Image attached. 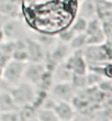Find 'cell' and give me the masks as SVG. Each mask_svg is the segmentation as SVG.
<instances>
[{"label": "cell", "instance_id": "cell-1", "mask_svg": "<svg viewBox=\"0 0 112 121\" xmlns=\"http://www.w3.org/2000/svg\"><path fill=\"white\" fill-rule=\"evenodd\" d=\"M83 55L88 65L111 62V40L98 45H87L83 48Z\"/></svg>", "mask_w": 112, "mask_h": 121}, {"label": "cell", "instance_id": "cell-4", "mask_svg": "<svg viewBox=\"0 0 112 121\" xmlns=\"http://www.w3.org/2000/svg\"><path fill=\"white\" fill-rule=\"evenodd\" d=\"M85 34L87 36V45H98L108 40L102 31L101 22L97 17L88 20Z\"/></svg>", "mask_w": 112, "mask_h": 121}, {"label": "cell", "instance_id": "cell-17", "mask_svg": "<svg viewBox=\"0 0 112 121\" xmlns=\"http://www.w3.org/2000/svg\"><path fill=\"white\" fill-rule=\"evenodd\" d=\"M71 86L75 88V90H83L87 88V82H86V74L85 75H79V74H73L71 78Z\"/></svg>", "mask_w": 112, "mask_h": 121}, {"label": "cell", "instance_id": "cell-18", "mask_svg": "<svg viewBox=\"0 0 112 121\" xmlns=\"http://www.w3.org/2000/svg\"><path fill=\"white\" fill-rule=\"evenodd\" d=\"M77 33L74 31V30L71 29V26H66V28H64V29H62L61 31L57 33V40L59 42H63V43H69V42L73 40V38H74L75 35H76Z\"/></svg>", "mask_w": 112, "mask_h": 121}, {"label": "cell", "instance_id": "cell-10", "mask_svg": "<svg viewBox=\"0 0 112 121\" xmlns=\"http://www.w3.org/2000/svg\"><path fill=\"white\" fill-rule=\"evenodd\" d=\"M21 24L19 21L17 20H11L8 21L6 24L2 26V31H3V38H7V40H17V39H23L24 33L22 31Z\"/></svg>", "mask_w": 112, "mask_h": 121}, {"label": "cell", "instance_id": "cell-13", "mask_svg": "<svg viewBox=\"0 0 112 121\" xmlns=\"http://www.w3.org/2000/svg\"><path fill=\"white\" fill-rule=\"evenodd\" d=\"M52 75H53V83H65V82L69 83L73 73L66 67L64 63H59L56 65Z\"/></svg>", "mask_w": 112, "mask_h": 121}, {"label": "cell", "instance_id": "cell-6", "mask_svg": "<svg viewBox=\"0 0 112 121\" xmlns=\"http://www.w3.org/2000/svg\"><path fill=\"white\" fill-rule=\"evenodd\" d=\"M45 70H46V67H45L44 63L28 62L25 68H24V73H23V82L31 84L36 88L41 83Z\"/></svg>", "mask_w": 112, "mask_h": 121}, {"label": "cell", "instance_id": "cell-21", "mask_svg": "<svg viewBox=\"0 0 112 121\" xmlns=\"http://www.w3.org/2000/svg\"><path fill=\"white\" fill-rule=\"evenodd\" d=\"M0 121H21L18 110L0 113Z\"/></svg>", "mask_w": 112, "mask_h": 121}, {"label": "cell", "instance_id": "cell-22", "mask_svg": "<svg viewBox=\"0 0 112 121\" xmlns=\"http://www.w3.org/2000/svg\"><path fill=\"white\" fill-rule=\"evenodd\" d=\"M10 60H11V57H10L9 55L4 54L3 52L0 51V67H1V68H2V67L4 66Z\"/></svg>", "mask_w": 112, "mask_h": 121}, {"label": "cell", "instance_id": "cell-2", "mask_svg": "<svg viewBox=\"0 0 112 121\" xmlns=\"http://www.w3.org/2000/svg\"><path fill=\"white\" fill-rule=\"evenodd\" d=\"M8 90L12 96L18 108L24 105H31L35 97L36 88L26 82H21L14 86L8 87Z\"/></svg>", "mask_w": 112, "mask_h": 121}, {"label": "cell", "instance_id": "cell-3", "mask_svg": "<svg viewBox=\"0 0 112 121\" xmlns=\"http://www.w3.org/2000/svg\"><path fill=\"white\" fill-rule=\"evenodd\" d=\"M26 63L10 60L2 67V82L7 87L14 86L23 80V73Z\"/></svg>", "mask_w": 112, "mask_h": 121}, {"label": "cell", "instance_id": "cell-16", "mask_svg": "<svg viewBox=\"0 0 112 121\" xmlns=\"http://www.w3.org/2000/svg\"><path fill=\"white\" fill-rule=\"evenodd\" d=\"M69 48H71V51H79L83 50L85 46H87V36L85 33H77L75 35L73 40L69 43Z\"/></svg>", "mask_w": 112, "mask_h": 121}, {"label": "cell", "instance_id": "cell-23", "mask_svg": "<svg viewBox=\"0 0 112 121\" xmlns=\"http://www.w3.org/2000/svg\"><path fill=\"white\" fill-rule=\"evenodd\" d=\"M3 40V31H2V26L0 24V42H2Z\"/></svg>", "mask_w": 112, "mask_h": 121}, {"label": "cell", "instance_id": "cell-7", "mask_svg": "<svg viewBox=\"0 0 112 121\" xmlns=\"http://www.w3.org/2000/svg\"><path fill=\"white\" fill-rule=\"evenodd\" d=\"M63 63L73 74L85 75L88 70V64L83 55V50L73 51Z\"/></svg>", "mask_w": 112, "mask_h": 121}, {"label": "cell", "instance_id": "cell-14", "mask_svg": "<svg viewBox=\"0 0 112 121\" xmlns=\"http://www.w3.org/2000/svg\"><path fill=\"white\" fill-rule=\"evenodd\" d=\"M32 38L37 41L43 48L48 51L50 48H53V45L57 42V38L54 34H50V33H43V32H35L32 35Z\"/></svg>", "mask_w": 112, "mask_h": 121}, {"label": "cell", "instance_id": "cell-24", "mask_svg": "<svg viewBox=\"0 0 112 121\" xmlns=\"http://www.w3.org/2000/svg\"><path fill=\"white\" fill-rule=\"evenodd\" d=\"M2 83V68L0 67V84Z\"/></svg>", "mask_w": 112, "mask_h": 121}, {"label": "cell", "instance_id": "cell-20", "mask_svg": "<svg viewBox=\"0 0 112 121\" xmlns=\"http://www.w3.org/2000/svg\"><path fill=\"white\" fill-rule=\"evenodd\" d=\"M37 121H59L52 109H40L36 112Z\"/></svg>", "mask_w": 112, "mask_h": 121}, {"label": "cell", "instance_id": "cell-12", "mask_svg": "<svg viewBox=\"0 0 112 121\" xmlns=\"http://www.w3.org/2000/svg\"><path fill=\"white\" fill-rule=\"evenodd\" d=\"M18 110V106L8 89H0V113Z\"/></svg>", "mask_w": 112, "mask_h": 121}, {"label": "cell", "instance_id": "cell-5", "mask_svg": "<svg viewBox=\"0 0 112 121\" xmlns=\"http://www.w3.org/2000/svg\"><path fill=\"white\" fill-rule=\"evenodd\" d=\"M48 94L56 100V101H69L73 100V98L76 95V90L71 83H53L51 86Z\"/></svg>", "mask_w": 112, "mask_h": 121}, {"label": "cell", "instance_id": "cell-15", "mask_svg": "<svg viewBox=\"0 0 112 121\" xmlns=\"http://www.w3.org/2000/svg\"><path fill=\"white\" fill-rule=\"evenodd\" d=\"M88 72H92L104 79H111L112 72H111V62H106V63L95 64V65H88Z\"/></svg>", "mask_w": 112, "mask_h": 121}, {"label": "cell", "instance_id": "cell-9", "mask_svg": "<svg viewBox=\"0 0 112 121\" xmlns=\"http://www.w3.org/2000/svg\"><path fill=\"white\" fill-rule=\"evenodd\" d=\"M52 110L59 121L74 120L76 117V110L69 101H56Z\"/></svg>", "mask_w": 112, "mask_h": 121}, {"label": "cell", "instance_id": "cell-11", "mask_svg": "<svg viewBox=\"0 0 112 121\" xmlns=\"http://www.w3.org/2000/svg\"><path fill=\"white\" fill-rule=\"evenodd\" d=\"M77 16L90 20L96 17V2L95 0H81L78 2Z\"/></svg>", "mask_w": 112, "mask_h": 121}, {"label": "cell", "instance_id": "cell-8", "mask_svg": "<svg viewBox=\"0 0 112 121\" xmlns=\"http://www.w3.org/2000/svg\"><path fill=\"white\" fill-rule=\"evenodd\" d=\"M25 48L28 53V62L44 63L47 51L32 36H25Z\"/></svg>", "mask_w": 112, "mask_h": 121}, {"label": "cell", "instance_id": "cell-19", "mask_svg": "<svg viewBox=\"0 0 112 121\" xmlns=\"http://www.w3.org/2000/svg\"><path fill=\"white\" fill-rule=\"evenodd\" d=\"M87 22H88V20H86L85 18L76 16L74 19H73V21L71 22L69 26H71L76 33H85V30H86V26H87Z\"/></svg>", "mask_w": 112, "mask_h": 121}]
</instances>
